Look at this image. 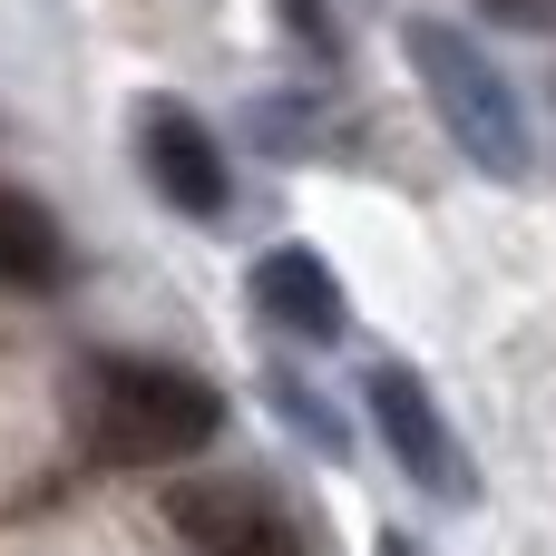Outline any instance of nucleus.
Returning a JSON list of instances; mask_svg holds the SVG:
<instances>
[{"instance_id": "obj_1", "label": "nucleus", "mask_w": 556, "mask_h": 556, "mask_svg": "<svg viewBox=\"0 0 556 556\" xmlns=\"http://www.w3.org/2000/svg\"><path fill=\"white\" fill-rule=\"evenodd\" d=\"M68 420L88 440V459L108 469H176L195 450H215L225 430V391L186 362H147V352H88L68 371Z\"/></svg>"}, {"instance_id": "obj_2", "label": "nucleus", "mask_w": 556, "mask_h": 556, "mask_svg": "<svg viewBox=\"0 0 556 556\" xmlns=\"http://www.w3.org/2000/svg\"><path fill=\"white\" fill-rule=\"evenodd\" d=\"M401 59H410V78H420L430 117L450 127V147H459L479 176L518 186V176L538 166V127H528V108H518L508 68H498L459 20H430V10H420V20L401 29Z\"/></svg>"}, {"instance_id": "obj_3", "label": "nucleus", "mask_w": 556, "mask_h": 556, "mask_svg": "<svg viewBox=\"0 0 556 556\" xmlns=\"http://www.w3.org/2000/svg\"><path fill=\"white\" fill-rule=\"evenodd\" d=\"M362 410H371V430H381V450L401 459V479L410 489H430V498H469L479 479H469V450H459V430L440 420V401H430V381L410 371V362H371V381H362Z\"/></svg>"}, {"instance_id": "obj_4", "label": "nucleus", "mask_w": 556, "mask_h": 556, "mask_svg": "<svg viewBox=\"0 0 556 556\" xmlns=\"http://www.w3.org/2000/svg\"><path fill=\"white\" fill-rule=\"evenodd\" d=\"M166 528L186 556H303V518L264 479H176Z\"/></svg>"}, {"instance_id": "obj_5", "label": "nucleus", "mask_w": 556, "mask_h": 556, "mask_svg": "<svg viewBox=\"0 0 556 556\" xmlns=\"http://www.w3.org/2000/svg\"><path fill=\"white\" fill-rule=\"evenodd\" d=\"M137 166H147V186H156L176 215H195V225H215L225 195H235L225 147H215V127H205L186 98H147V108H137Z\"/></svg>"}, {"instance_id": "obj_6", "label": "nucleus", "mask_w": 556, "mask_h": 556, "mask_svg": "<svg viewBox=\"0 0 556 556\" xmlns=\"http://www.w3.org/2000/svg\"><path fill=\"white\" fill-rule=\"evenodd\" d=\"M254 313L274 323V332H293V342H342V283H332V264L313 254V244H274L264 264H254Z\"/></svg>"}, {"instance_id": "obj_7", "label": "nucleus", "mask_w": 556, "mask_h": 556, "mask_svg": "<svg viewBox=\"0 0 556 556\" xmlns=\"http://www.w3.org/2000/svg\"><path fill=\"white\" fill-rule=\"evenodd\" d=\"M0 283H10V293H59V283H68V235H59V215H49L39 195H20V186H0Z\"/></svg>"}, {"instance_id": "obj_8", "label": "nucleus", "mask_w": 556, "mask_h": 556, "mask_svg": "<svg viewBox=\"0 0 556 556\" xmlns=\"http://www.w3.org/2000/svg\"><path fill=\"white\" fill-rule=\"evenodd\" d=\"M489 10H538V0H489Z\"/></svg>"}]
</instances>
